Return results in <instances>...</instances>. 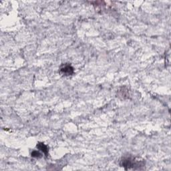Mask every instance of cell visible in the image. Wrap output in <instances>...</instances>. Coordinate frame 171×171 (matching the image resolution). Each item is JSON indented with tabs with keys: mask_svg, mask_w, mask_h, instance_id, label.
<instances>
[{
	"mask_svg": "<svg viewBox=\"0 0 171 171\" xmlns=\"http://www.w3.org/2000/svg\"><path fill=\"white\" fill-rule=\"evenodd\" d=\"M37 149H39V150H41L42 152L46 156L48 155V148L47 146L43 144V142H39L37 145Z\"/></svg>",
	"mask_w": 171,
	"mask_h": 171,
	"instance_id": "obj_3",
	"label": "cell"
},
{
	"mask_svg": "<svg viewBox=\"0 0 171 171\" xmlns=\"http://www.w3.org/2000/svg\"><path fill=\"white\" fill-rule=\"evenodd\" d=\"M31 156L34 157V158H41L42 157V154L38 152V151L37 150H34L31 152Z\"/></svg>",
	"mask_w": 171,
	"mask_h": 171,
	"instance_id": "obj_4",
	"label": "cell"
},
{
	"mask_svg": "<svg viewBox=\"0 0 171 171\" xmlns=\"http://www.w3.org/2000/svg\"><path fill=\"white\" fill-rule=\"evenodd\" d=\"M145 163L143 160H140L132 156H126L123 157L120 162V165L124 167L126 170H138L144 166Z\"/></svg>",
	"mask_w": 171,
	"mask_h": 171,
	"instance_id": "obj_1",
	"label": "cell"
},
{
	"mask_svg": "<svg viewBox=\"0 0 171 171\" xmlns=\"http://www.w3.org/2000/svg\"><path fill=\"white\" fill-rule=\"evenodd\" d=\"M59 71H60L61 74H62L64 75H66V76L71 75L74 72V67L71 66L70 63H63V64L60 66Z\"/></svg>",
	"mask_w": 171,
	"mask_h": 171,
	"instance_id": "obj_2",
	"label": "cell"
}]
</instances>
